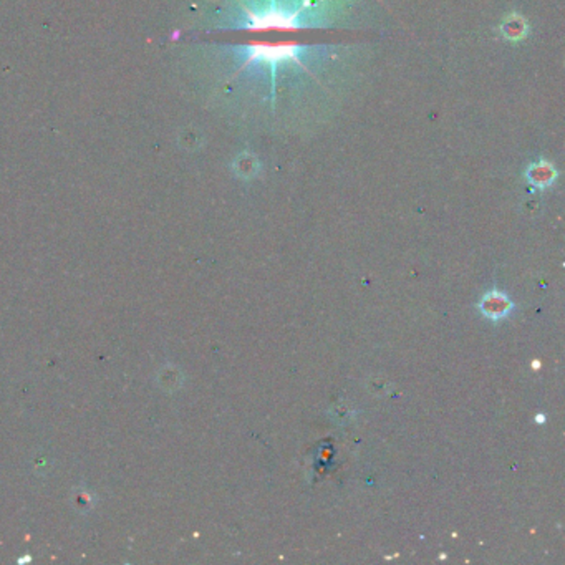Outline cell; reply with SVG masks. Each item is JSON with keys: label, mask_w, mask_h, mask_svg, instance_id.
<instances>
[{"label": "cell", "mask_w": 565, "mask_h": 565, "mask_svg": "<svg viewBox=\"0 0 565 565\" xmlns=\"http://www.w3.org/2000/svg\"><path fill=\"white\" fill-rule=\"evenodd\" d=\"M479 308L487 318L499 320V318H504L509 315L511 312H513L514 303L509 297L506 296V293L492 289V291H489L484 297H482Z\"/></svg>", "instance_id": "6da1fadb"}]
</instances>
